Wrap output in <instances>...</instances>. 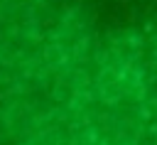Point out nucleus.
Listing matches in <instances>:
<instances>
[{
	"instance_id": "obj_1",
	"label": "nucleus",
	"mask_w": 157,
	"mask_h": 145,
	"mask_svg": "<svg viewBox=\"0 0 157 145\" xmlns=\"http://www.w3.org/2000/svg\"><path fill=\"white\" fill-rule=\"evenodd\" d=\"M0 145H157V0H0Z\"/></svg>"
}]
</instances>
